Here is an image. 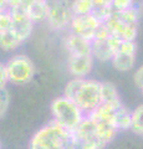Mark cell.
I'll list each match as a JSON object with an SVG mask.
<instances>
[{
	"instance_id": "23",
	"label": "cell",
	"mask_w": 143,
	"mask_h": 149,
	"mask_svg": "<svg viewBox=\"0 0 143 149\" xmlns=\"http://www.w3.org/2000/svg\"><path fill=\"white\" fill-rule=\"evenodd\" d=\"M8 82H9L8 71L5 68V65H1V67H0V85H1V88H5Z\"/></svg>"
},
{
	"instance_id": "25",
	"label": "cell",
	"mask_w": 143,
	"mask_h": 149,
	"mask_svg": "<svg viewBox=\"0 0 143 149\" xmlns=\"http://www.w3.org/2000/svg\"><path fill=\"white\" fill-rule=\"evenodd\" d=\"M34 1H35V0H20V4H21V6H24L27 10V8H29Z\"/></svg>"
},
{
	"instance_id": "22",
	"label": "cell",
	"mask_w": 143,
	"mask_h": 149,
	"mask_svg": "<svg viewBox=\"0 0 143 149\" xmlns=\"http://www.w3.org/2000/svg\"><path fill=\"white\" fill-rule=\"evenodd\" d=\"M133 81H135V85L140 88V90H142L143 88V65L135 72V74H133Z\"/></svg>"
},
{
	"instance_id": "16",
	"label": "cell",
	"mask_w": 143,
	"mask_h": 149,
	"mask_svg": "<svg viewBox=\"0 0 143 149\" xmlns=\"http://www.w3.org/2000/svg\"><path fill=\"white\" fill-rule=\"evenodd\" d=\"M114 125L117 127L118 130H127L131 129L132 127V112H130L127 108H124L123 106L118 107L114 112L113 117Z\"/></svg>"
},
{
	"instance_id": "14",
	"label": "cell",
	"mask_w": 143,
	"mask_h": 149,
	"mask_svg": "<svg viewBox=\"0 0 143 149\" xmlns=\"http://www.w3.org/2000/svg\"><path fill=\"white\" fill-rule=\"evenodd\" d=\"M24 42L19 35L15 32V30L13 29H8V30H3L0 31V45L4 51H13L17 49L19 46Z\"/></svg>"
},
{
	"instance_id": "15",
	"label": "cell",
	"mask_w": 143,
	"mask_h": 149,
	"mask_svg": "<svg viewBox=\"0 0 143 149\" xmlns=\"http://www.w3.org/2000/svg\"><path fill=\"white\" fill-rule=\"evenodd\" d=\"M135 60L136 55L135 54H127V52H116L113 55L112 58V66L121 72H127L132 70L135 66Z\"/></svg>"
},
{
	"instance_id": "19",
	"label": "cell",
	"mask_w": 143,
	"mask_h": 149,
	"mask_svg": "<svg viewBox=\"0 0 143 149\" xmlns=\"http://www.w3.org/2000/svg\"><path fill=\"white\" fill-rule=\"evenodd\" d=\"M93 6H95L93 0H73L72 1L73 15H86V14H92Z\"/></svg>"
},
{
	"instance_id": "12",
	"label": "cell",
	"mask_w": 143,
	"mask_h": 149,
	"mask_svg": "<svg viewBox=\"0 0 143 149\" xmlns=\"http://www.w3.org/2000/svg\"><path fill=\"white\" fill-rule=\"evenodd\" d=\"M92 55L100 62L112 61L114 52L108 42V39H93L92 40Z\"/></svg>"
},
{
	"instance_id": "11",
	"label": "cell",
	"mask_w": 143,
	"mask_h": 149,
	"mask_svg": "<svg viewBox=\"0 0 143 149\" xmlns=\"http://www.w3.org/2000/svg\"><path fill=\"white\" fill-rule=\"evenodd\" d=\"M63 45L68 55H92V40L80 35L71 32L65 37Z\"/></svg>"
},
{
	"instance_id": "20",
	"label": "cell",
	"mask_w": 143,
	"mask_h": 149,
	"mask_svg": "<svg viewBox=\"0 0 143 149\" xmlns=\"http://www.w3.org/2000/svg\"><path fill=\"white\" fill-rule=\"evenodd\" d=\"M0 114L1 117H4L6 113V111L9 108V103H10V95H9V91L5 88H1V92H0Z\"/></svg>"
},
{
	"instance_id": "5",
	"label": "cell",
	"mask_w": 143,
	"mask_h": 149,
	"mask_svg": "<svg viewBox=\"0 0 143 149\" xmlns=\"http://www.w3.org/2000/svg\"><path fill=\"white\" fill-rule=\"evenodd\" d=\"M5 68L8 71L9 82L13 85L22 86L29 83L33 80L35 74L34 63L25 55H16L5 63Z\"/></svg>"
},
{
	"instance_id": "17",
	"label": "cell",
	"mask_w": 143,
	"mask_h": 149,
	"mask_svg": "<svg viewBox=\"0 0 143 149\" xmlns=\"http://www.w3.org/2000/svg\"><path fill=\"white\" fill-rule=\"evenodd\" d=\"M27 13H29L30 17L34 20V22L46 20V15H47V0H35L27 8Z\"/></svg>"
},
{
	"instance_id": "9",
	"label": "cell",
	"mask_w": 143,
	"mask_h": 149,
	"mask_svg": "<svg viewBox=\"0 0 143 149\" xmlns=\"http://www.w3.org/2000/svg\"><path fill=\"white\" fill-rule=\"evenodd\" d=\"M105 25L107 26L111 36H114L117 39L135 40L137 36V25L124 22L114 14V10L112 13V15L105 21Z\"/></svg>"
},
{
	"instance_id": "24",
	"label": "cell",
	"mask_w": 143,
	"mask_h": 149,
	"mask_svg": "<svg viewBox=\"0 0 143 149\" xmlns=\"http://www.w3.org/2000/svg\"><path fill=\"white\" fill-rule=\"evenodd\" d=\"M95 6H107V8H112L113 0H93Z\"/></svg>"
},
{
	"instance_id": "6",
	"label": "cell",
	"mask_w": 143,
	"mask_h": 149,
	"mask_svg": "<svg viewBox=\"0 0 143 149\" xmlns=\"http://www.w3.org/2000/svg\"><path fill=\"white\" fill-rule=\"evenodd\" d=\"M75 146L84 149H100L106 147L98 137L97 124L90 116H85L78 127L72 132Z\"/></svg>"
},
{
	"instance_id": "4",
	"label": "cell",
	"mask_w": 143,
	"mask_h": 149,
	"mask_svg": "<svg viewBox=\"0 0 143 149\" xmlns=\"http://www.w3.org/2000/svg\"><path fill=\"white\" fill-rule=\"evenodd\" d=\"M73 17L71 0H47L46 21L50 29L63 30L70 26Z\"/></svg>"
},
{
	"instance_id": "21",
	"label": "cell",
	"mask_w": 143,
	"mask_h": 149,
	"mask_svg": "<svg viewBox=\"0 0 143 149\" xmlns=\"http://www.w3.org/2000/svg\"><path fill=\"white\" fill-rule=\"evenodd\" d=\"M112 8L114 11L127 10L130 8H133V0H113Z\"/></svg>"
},
{
	"instance_id": "3",
	"label": "cell",
	"mask_w": 143,
	"mask_h": 149,
	"mask_svg": "<svg viewBox=\"0 0 143 149\" xmlns=\"http://www.w3.org/2000/svg\"><path fill=\"white\" fill-rule=\"evenodd\" d=\"M51 113L55 122L73 132L85 118V113L72 100L62 96L52 101Z\"/></svg>"
},
{
	"instance_id": "1",
	"label": "cell",
	"mask_w": 143,
	"mask_h": 149,
	"mask_svg": "<svg viewBox=\"0 0 143 149\" xmlns=\"http://www.w3.org/2000/svg\"><path fill=\"white\" fill-rule=\"evenodd\" d=\"M101 83L102 82L96 80L75 77L73 80L67 82L63 90V96L72 100L82 109L85 116H87L102 103Z\"/></svg>"
},
{
	"instance_id": "2",
	"label": "cell",
	"mask_w": 143,
	"mask_h": 149,
	"mask_svg": "<svg viewBox=\"0 0 143 149\" xmlns=\"http://www.w3.org/2000/svg\"><path fill=\"white\" fill-rule=\"evenodd\" d=\"M75 147L72 132L63 128L54 119L39 129L30 141V148L33 149H63Z\"/></svg>"
},
{
	"instance_id": "18",
	"label": "cell",
	"mask_w": 143,
	"mask_h": 149,
	"mask_svg": "<svg viewBox=\"0 0 143 149\" xmlns=\"http://www.w3.org/2000/svg\"><path fill=\"white\" fill-rule=\"evenodd\" d=\"M131 130L137 136L143 137V104H140L132 112V127Z\"/></svg>"
},
{
	"instance_id": "13",
	"label": "cell",
	"mask_w": 143,
	"mask_h": 149,
	"mask_svg": "<svg viewBox=\"0 0 143 149\" xmlns=\"http://www.w3.org/2000/svg\"><path fill=\"white\" fill-rule=\"evenodd\" d=\"M101 98H102V103L112 106L114 108H118V107L122 106L117 88L111 82L101 83Z\"/></svg>"
},
{
	"instance_id": "10",
	"label": "cell",
	"mask_w": 143,
	"mask_h": 149,
	"mask_svg": "<svg viewBox=\"0 0 143 149\" xmlns=\"http://www.w3.org/2000/svg\"><path fill=\"white\" fill-rule=\"evenodd\" d=\"M93 55H68L67 70L73 77L85 78L93 67Z\"/></svg>"
},
{
	"instance_id": "7",
	"label": "cell",
	"mask_w": 143,
	"mask_h": 149,
	"mask_svg": "<svg viewBox=\"0 0 143 149\" xmlns=\"http://www.w3.org/2000/svg\"><path fill=\"white\" fill-rule=\"evenodd\" d=\"M101 25V21L93 14H86V15H73L71 24L68 29L72 34L80 35L89 40L95 39V34L97 27Z\"/></svg>"
},
{
	"instance_id": "8",
	"label": "cell",
	"mask_w": 143,
	"mask_h": 149,
	"mask_svg": "<svg viewBox=\"0 0 143 149\" xmlns=\"http://www.w3.org/2000/svg\"><path fill=\"white\" fill-rule=\"evenodd\" d=\"M9 11L11 13L13 16V29L22 41L27 40L34 29V20L30 17L27 10L20 5L10 9Z\"/></svg>"
},
{
	"instance_id": "26",
	"label": "cell",
	"mask_w": 143,
	"mask_h": 149,
	"mask_svg": "<svg viewBox=\"0 0 143 149\" xmlns=\"http://www.w3.org/2000/svg\"><path fill=\"white\" fill-rule=\"evenodd\" d=\"M141 91H142V95H143V88H142V90H141Z\"/></svg>"
}]
</instances>
